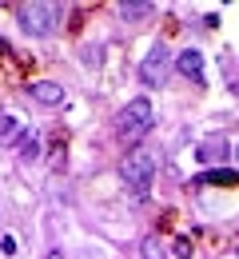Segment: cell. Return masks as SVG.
Returning <instances> with one entry per match:
<instances>
[{
	"instance_id": "1",
	"label": "cell",
	"mask_w": 239,
	"mask_h": 259,
	"mask_svg": "<svg viewBox=\"0 0 239 259\" xmlns=\"http://www.w3.org/2000/svg\"><path fill=\"white\" fill-rule=\"evenodd\" d=\"M120 180L132 188V192H148L156 184V156L148 148H132L124 160H120Z\"/></svg>"
},
{
	"instance_id": "2",
	"label": "cell",
	"mask_w": 239,
	"mask_h": 259,
	"mask_svg": "<svg viewBox=\"0 0 239 259\" xmlns=\"http://www.w3.org/2000/svg\"><path fill=\"white\" fill-rule=\"evenodd\" d=\"M152 120H156L152 104H148L144 96H136V100H128V104L120 108V120H116V132H120V140L136 144L139 136H148V132H152Z\"/></svg>"
},
{
	"instance_id": "3",
	"label": "cell",
	"mask_w": 239,
	"mask_h": 259,
	"mask_svg": "<svg viewBox=\"0 0 239 259\" xmlns=\"http://www.w3.org/2000/svg\"><path fill=\"white\" fill-rule=\"evenodd\" d=\"M60 20H64V4H52V0H32L20 8V28L28 36H48Z\"/></svg>"
},
{
	"instance_id": "4",
	"label": "cell",
	"mask_w": 239,
	"mask_h": 259,
	"mask_svg": "<svg viewBox=\"0 0 239 259\" xmlns=\"http://www.w3.org/2000/svg\"><path fill=\"white\" fill-rule=\"evenodd\" d=\"M168 72H171V56H168L164 44H156V48L144 56V64H139V80H144L148 88H160V84L168 80Z\"/></svg>"
},
{
	"instance_id": "5",
	"label": "cell",
	"mask_w": 239,
	"mask_h": 259,
	"mask_svg": "<svg viewBox=\"0 0 239 259\" xmlns=\"http://www.w3.org/2000/svg\"><path fill=\"white\" fill-rule=\"evenodd\" d=\"M175 68L187 76V80H196V84H204V56L196 52V48H183L179 52V60H175Z\"/></svg>"
},
{
	"instance_id": "6",
	"label": "cell",
	"mask_w": 239,
	"mask_h": 259,
	"mask_svg": "<svg viewBox=\"0 0 239 259\" xmlns=\"http://www.w3.org/2000/svg\"><path fill=\"white\" fill-rule=\"evenodd\" d=\"M24 120H16L12 112H0V144H20L24 140Z\"/></svg>"
},
{
	"instance_id": "7",
	"label": "cell",
	"mask_w": 239,
	"mask_h": 259,
	"mask_svg": "<svg viewBox=\"0 0 239 259\" xmlns=\"http://www.w3.org/2000/svg\"><path fill=\"white\" fill-rule=\"evenodd\" d=\"M32 100H40V104H64V88L56 80H40V84H32Z\"/></svg>"
},
{
	"instance_id": "8",
	"label": "cell",
	"mask_w": 239,
	"mask_h": 259,
	"mask_svg": "<svg viewBox=\"0 0 239 259\" xmlns=\"http://www.w3.org/2000/svg\"><path fill=\"white\" fill-rule=\"evenodd\" d=\"M120 16H124V20H144V16H152V0H120Z\"/></svg>"
},
{
	"instance_id": "9",
	"label": "cell",
	"mask_w": 239,
	"mask_h": 259,
	"mask_svg": "<svg viewBox=\"0 0 239 259\" xmlns=\"http://www.w3.org/2000/svg\"><path fill=\"white\" fill-rule=\"evenodd\" d=\"M16 148H20V156H28V160H32V156H36V132H24V140H20Z\"/></svg>"
},
{
	"instance_id": "10",
	"label": "cell",
	"mask_w": 239,
	"mask_h": 259,
	"mask_svg": "<svg viewBox=\"0 0 239 259\" xmlns=\"http://www.w3.org/2000/svg\"><path fill=\"white\" fill-rule=\"evenodd\" d=\"M204 184H235L231 171H204Z\"/></svg>"
},
{
	"instance_id": "11",
	"label": "cell",
	"mask_w": 239,
	"mask_h": 259,
	"mask_svg": "<svg viewBox=\"0 0 239 259\" xmlns=\"http://www.w3.org/2000/svg\"><path fill=\"white\" fill-rule=\"evenodd\" d=\"M144 255H148V259H160V255H164V247H160L156 239H144Z\"/></svg>"
},
{
	"instance_id": "12",
	"label": "cell",
	"mask_w": 239,
	"mask_h": 259,
	"mask_svg": "<svg viewBox=\"0 0 239 259\" xmlns=\"http://www.w3.org/2000/svg\"><path fill=\"white\" fill-rule=\"evenodd\" d=\"M175 255L187 259V255H192V243H187V239H175Z\"/></svg>"
},
{
	"instance_id": "13",
	"label": "cell",
	"mask_w": 239,
	"mask_h": 259,
	"mask_svg": "<svg viewBox=\"0 0 239 259\" xmlns=\"http://www.w3.org/2000/svg\"><path fill=\"white\" fill-rule=\"evenodd\" d=\"M48 259H60V255H56V251H52V255H48Z\"/></svg>"
},
{
	"instance_id": "14",
	"label": "cell",
	"mask_w": 239,
	"mask_h": 259,
	"mask_svg": "<svg viewBox=\"0 0 239 259\" xmlns=\"http://www.w3.org/2000/svg\"><path fill=\"white\" fill-rule=\"evenodd\" d=\"M235 160H239V144H235Z\"/></svg>"
}]
</instances>
